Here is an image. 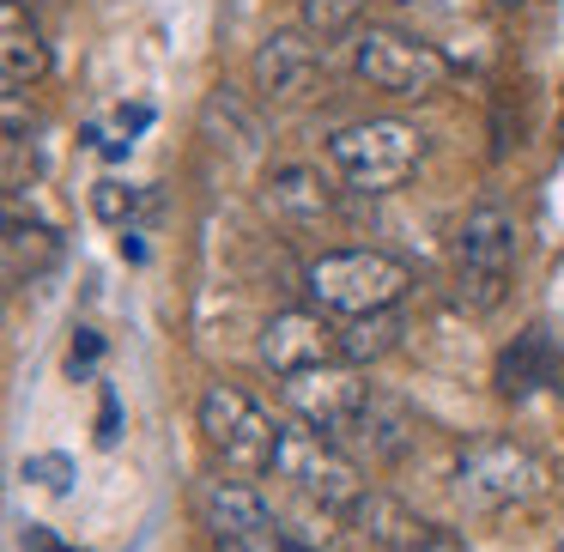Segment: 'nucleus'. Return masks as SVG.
I'll return each mask as SVG.
<instances>
[{"label":"nucleus","instance_id":"7","mask_svg":"<svg viewBox=\"0 0 564 552\" xmlns=\"http://www.w3.org/2000/svg\"><path fill=\"white\" fill-rule=\"evenodd\" d=\"M352 67L370 91H389V98H437L449 86V55L419 37H401V31H365Z\"/></svg>","mask_w":564,"mask_h":552},{"label":"nucleus","instance_id":"15","mask_svg":"<svg viewBox=\"0 0 564 552\" xmlns=\"http://www.w3.org/2000/svg\"><path fill=\"white\" fill-rule=\"evenodd\" d=\"M413 437H419V425H413V413H406L394 394H370V407H365V419H358V431L346 443H365L370 455H382V462H401L406 450H413Z\"/></svg>","mask_w":564,"mask_h":552},{"label":"nucleus","instance_id":"21","mask_svg":"<svg viewBox=\"0 0 564 552\" xmlns=\"http://www.w3.org/2000/svg\"><path fill=\"white\" fill-rule=\"evenodd\" d=\"M98 358H104V334L98 328H74V346H67V377H91Z\"/></svg>","mask_w":564,"mask_h":552},{"label":"nucleus","instance_id":"6","mask_svg":"<svg viewBox=\"0 0 564 552\" xmlns=\"http://www.w3.org/2000/svg\"><path fill=\"white\" fill-rule=\"evenodd\" d=\"M516 268V225L503 207H474L455 231V297L467 310H498Z\"/></svg>","mask_w":564,"mask_h":552},{"label":"nucleus","instance_id":"10","mask_svg":"<svg viewBox=\"0 0 564 552\" xmlns=\"http://www.w3.org/2000/svg\"><path fill=\"white\" fill-rule=\"evenodd\" d=\"M200 510H207L213 540L231 546V552H273L285 540L280 516H273L268 504H261V491H249L243 479H213Z\"/></svg>","mask_w":564,"mask_h":552},{"label":"nucleus","instance_id":"13","mask_svg":"<svg viewBox=\"0 0 564 552\" xmlns=\"http://www.w3.org/2000/svg\"><path fill=\"white\" fill-rule=\"evenodd\" d=\"M0 74L7 86H37L50 74V50H43L37 19L25 13V0H0Z\"/></svg>","mask_w":564,"mask_h":552},{"label":"nucleus","instance_id":"25","mask_svg":"<svg viewBox=\"0 0 564 552\" xmlns=\"http://www.w3.org/2000/svg\"><path fill=\"white\" fill-rule=\"evenodd\" d=\"M491 7H503V13H510V7H522V0H491Z\"/></svg>","mask_w":564,"mask_h":552},{"label":"nucleus","instance_id":"3","mask_svg":"<svg viewBox=\"0 0 564 552\" xmlns=\"http://www.w3.org/2000/svg\"><path fill=\"white\" fill-rule=\"evenodd\" d=\"M328 159L346 176V188H358V195H389V188H401L419 171L425 140H419V128L394 122V116H370V122H352L328 140Z\"/></svg>","mask_w":564,"mask_h":552},{"label":"nucleus","instance_id":"2","mask_svg":"<svg viewBox=\"0 0 564 552\" xmlns=\"http://www.w3.org/2000/svg\"><path fill=\"white\" fill-rule=\"evenodd\" d=\"M273 474H280L304 504H316V510H328V516H352V510H358V498L370 491L352 455H346L334 437L310 431V425H285V431H280V455H273Z\"/></svg>","mask_w":564,"mask_h":552},{"label":"nucleus","instance_id":"14","mask_svg":"<svg viewBox=\"0 0 564 552\" xmlns=\"http://www.w3.org/2000/svg\"><path fill=\"white\" fill-rule=\"evenodd\" d=\"M558 377V353H552V334L546 328H522L510 346H503L498 358V394H510V401H522V394H534L540 382Z\"/></svg>","mask_w":564,"mask_h":552},{"label":"nucleus","instance_id":"9","mask_svg":"<svg viewBox=\"0 0 564 552\" xmlns=\"http://www.w3.org/2000/svg\"><path fill=\"white\" fill-rule=\"evenodd\" d=\"M261 365L280 370V377H304V370H328V365H346L340 358V328H334L322 310H273L261 322Z\"/></svg>","mask_w":564,"mask_h":552},{"label":"nucleus","instance_id":"18","mask_svg":"<svg viewBox=\"0 0 564 552\" xmlns=\"http://www.w3.org/2000/svg\"><path fill=\"white\" fill-rule=\"evenodd\" d=\"M394 346H401V316H394V310H377V316H358L340 328V358L352 370L370 365V358H382V353H394Z\"/></svg>","mask_w":564,"mask_h":552},{"label":"nucleus","instance_id":"20","mask_svg":"<svg viewBox=\"0 0 564 552\" xmlns=\"http://www.w3.org/2000/svg\"><path fill=\"white\" fill-rule=\"evenodd\" d=\"M91 213L128 231V219L140 213V195H134V188H122V183H98V188H91Z\"/></svg>","mask_w":564,"mask_h":552},{"label":"nucleus","instance_id":"16","mask_svg":"<svg viewBox=\"0 0 564 552\" xmlns=\"http://www.w3.org/2000/svg\"><path fill=\"white\" fill-rule=\"evenodd\" d=\"M268 207L273 213H285V219H322V213L334 207V195H328V183H322L310 164H285V171H273L268 176Z\"/></svg>","mask_w":564,"mask_h":552},{"label":"nucleus","instance_id":"1","mask_svg":"<svg viewBox=\"0 0 564 552\" xmlns=\"http://www.w3.org/2000/svg\"><path fill=\"white\" fill-rule=\"evenodd\" d=\"M304 292L316 297L322 316L358 322V316L401 304L413 292V268L401 256H382V249H334V256L304 268Z\"/></svg>","mask_w":564,"mask_h":552},{"label":"nucleus","instance_id":"8","mask_svg":"<svg viewBox=\"0 0 564 552\" xmlns=\"http://www.w3.org/2000/svg\"><path fill=\"white\" fill-rule=\"evenodd\" d=\"M370 382L358 377L352 365H328V370H304V377H285V401H292V413L304 419L310 431H322V437H352L358 419H365L370 407Z\"/></svg>","mask_w":564,"mask_h":552},{"label":"nucleus","instance_id":"17","mask_svg":"<svg viewBox=\"0 0 564 552\" xmlns=\"http://www.w3.org/2000/svg\"><path fill=\"white\" fill-rule=\"evenodd\" d=\"M55 256H62V237H55L50 225H37V219L25 225L19 213L7 219V273H13L19 285H25V280H37V273L50 268Z\"/></svg>","mask_w":564,"mask_h":552},{"label":"nucleus","instance_id":"24","mask_svg":"<svg viewBox=\"0 0 564 552\" xmlns=\"http://www.w3.org/2000/svg\"><path fill=\"white\" fill-rule=\"evenodd\" d=\"M419 552H462V540H455L449 528H437V534H431V540H425V546H419Z\"/></svg>","mask_w":564,"mask_h":552},{"label":"nucleus","instance_id":"11","mask_svg":"<svg viewBox=\"0 0 564 552\" xmlns=\"http://www.w3.org/2000/svg\"><path fill=\"white\" fill-rule=\"evenodd\" d=\"M249 74H256V86L268 91V98H304L322 74V50L304 31H273L256 50V67H249Z\"/></svg>","mask_w":564,"mask_h":552},{"label":"nucleus","instance_id":"4","mask_svg":"<svg viewBox=\"0 0 564 552\" xmlns=\"http://www.w3.org/2000/svg\"><path fill=\"white\" fill-rule=\"evenodd\" d=\"M546 491V462L516 437H474L455 455V498L467 510H510Z\"/></svg>","mask_w":564,"mask_h":552},{"label":"nucleus","instance_id":"22","mask_svg":"<svg viewBox=\"0 0 564 552\" xmlns=\"http://www.w3.org/2000/svg\"><path fill=\"white\" fill-rule=\"evenodd\" d=\"M25 479H37V486H50V491H67L74 462H67V455H31V462H25Z\"/></svg>","mask_w":564,"mask_h":552},{"label":"nucleus","instance_id":"19","mask_svg":"<svg viewBox=\"0 0 564 552\" xmlns=\"http://www.w3.org/2000/svg\"><path fill=\"white\" fill-rule=\"evenodd\" d=\"M370 0H304V31L310 37H340V31L358 25Z\"/></svg>","mask_w":564,"mask_h":552},{"label":"nucleus","instance_id":"23","mask_svg":"<svg viewBox=\"0 0 564 552\" xmlns=\"http://www.w3.org/2000/svg\"><path fill=\"white\" fill-rule=\"evenodd\" d=\"M116 437H122V407H116V389H104V407H98V443L110 450Z\"/></svg>","mask_w":564,"mask_h":552},{"label":"nucleus","instance_id":"5","mask_svg":"<svg viewBox=\"0 0 564 552\" xmlns=\"http://www.w3.org/2000/svg\"><path fill=\"white\" fill-rule=\"evenodd\" d=\"M200 431H207V450L219 455L231 474H273L285 425L261 401H249L237 382H213V389L200 394Z\"/></svg>","mask_w":564,"mask_h":552},{"label":"nucleus","instance_id":"26","mask_svg":"<svg viewBox=\"0 0 564 552\" xmlns=\"http://www.w3.org/2000/svg\"><path fill=\"white\" fill-rule=\"evenodd\" d=\"M558 552H564V546H558Z\"/></svg>","mask_w":564,"mask_h":552},{"label":"nucleus","instance_id":"12","mask_svg":"<svg viewBox=\"0 0 564 552\" xmlns=\"http://www.w3.org/2000/svg\"><path fill=\"white\" fill-rule=\"evenodd\" d=\"M346 522H352L365 540H377L382 552H419L431 534H437L425 516H413L401 498H389V491H365V498H358V510L346 516Z\"/></svg>","mask_w":564,"mask_h":552}]
</instances>
